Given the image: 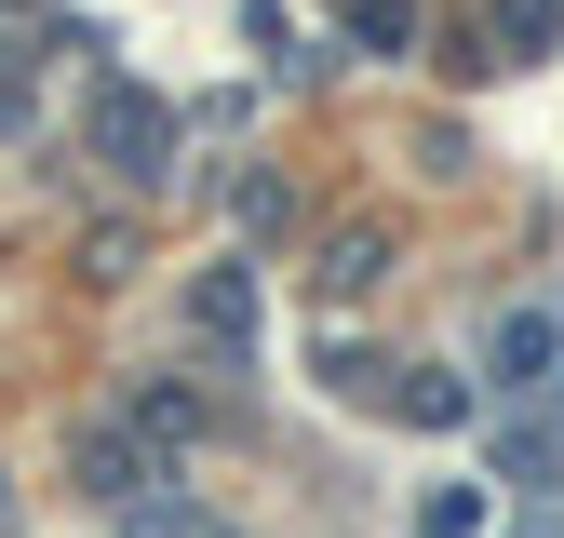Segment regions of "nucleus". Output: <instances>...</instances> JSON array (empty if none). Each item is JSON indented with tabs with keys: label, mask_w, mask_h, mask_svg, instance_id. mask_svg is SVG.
I'll return each instance as SVG.
<instances>
[{
	"label": "nucleus",
	"mask_w": 564,
	"mask_h": 538,
	"mask_svg": "<svg viewBox=\"0 0 564 538\" xmlns=\"http://www.w3.org/2000/svg\"><path fill=\"white\" fill-rule=\"evenodd\" d=\"M470 525H484V498H470V485H444L431 512H416V538H470Z\"/></svg>",
	"instance_id": "11"
},
{
	"label": "nucleus",
	"mask_w": 564,
	"mask_h": 538,
	"mask_svg": "<svg viewBox=\"0 0 564 538\" xmlns=\"http://www.w3.org/2000/svg\"><path fill=\"white\" fill-rule=\"evenodd\" d=\"M551 351H564V336H551V310H511L484 364H498V390H538V377H551Z\"/></svg>",
	"instance_id": "5"
},
{
	"label": "nucleus",
	"mask_w": 564,
	"mask_h": 538,
	"mask_svg": "<svg viewBox=\"0 0 564 538\" xmlns=\"http://www.w3.org/2000/svg\"><path fill=\"white\" fill-rule=\"evenodd\" d=\"M121 431L149 444V458H188L202 431H216V404H202V390H175V377H134V404H121Z\"/></svg>",
	"instance_id": "2"
},
{
	"label": "nucleus",
	"mask_w": 564,
	"mask_h": 538,
	"mask_svg": "<svg viewBox=\"0 0 564 538\" xmlns=\"http://www.w3.org/2000/svg\"><path fill=\"white\" fill-rule=\"evenodd\" d=\"M484 41H498V67L551 54V41H564V0H498V14H484Z\"/></svg>",
	"instance_id": "6"
},
{
	"label": "nucleus",
	"mask_w": 564,
	"mask_h": 538,
	"mask_svg": "<svg viewBox=\"0 0 564 538\" xmlns=\"http://www.w3.org/2000/svg\"><path fill=\"white\" fill-rule=\"evenodd\" d=\"M28 67H41L28 41H0V134H14V121H28Z\"/></svg>",
	"instance_id": "12"
},
{
	"label": "nucleus",
	"mask_w": 564,
	"mask_h": 538,
	"mask_svg": "<svg viewBox=\"0 0 564 538\" xmlns=\"http://www.w3.org/2000/svg\"><path fill=\"white\" fill-rule=\"evenodd\" d=\"M0 14H28V0H0Z\"/></svg>",
	"instance_id": "13"
},
{
	"label": "nucleus",
	"mask_w": 564,
	"mask_h": 538,
	"mask_svg": "<svg viewBox=\"0 0 564 538\" xmlns=\"http://www.w3.org/2000/svg\"><path fill=\"white\" fill-rule=\"evenodd\" d=\"M121 538H229L202 498H175V485H149V498H121Z\"/></svg>",
	"instance_id": "7"
},
{
	"label": "nucleus",
	"mask_w": 564,
	"mask_h": 538,
	"mask_svg": "<svg viewBox=\"0 0 564 538\" xmlns=\"http://www.w3.org/2000/svg\"><path fill=\"white\" fill-rule=\"evenodd\" d=\"M95 162H108L121 189H162V162H175V108L134 95V82H108V95H95Z\"/></svg>",
	"instance_id": "1"
},
{
	"label": "nucleus",
	"mask_w": 564,
	"mask_h": 538,
	"mask_svg": "<svg viewBox=\"0 0 564 538\" xmlns=\"http://www.w3.org/2000/svg\"><path fill=\"white\" fill-rule=\"evenodd\" d=\"M377 269H390V229H336L323 243V297H364Z\"/></svg>",
	"instance_id": "8"
},
{
	"label": "nucleus",
	"mask_w": 564,
	"mask_h": 538,
	"mask_svg": "<svg viewBox=\"0 0 564 538\" xmlns=\"http://www.w3.org/2000/svg\"><path fill=\"white\" fill-rule=\"evenodd\" d=\"M188 323H202V351H256V269H202Z\"/></svg>",
	"instance_id": "3"
},
{
	"label": "nucleus",
	"mask_w": 564,
	"mask_h": 538,
	"mask_svg": "<svg viewBox=\"0 0 564 538\" xmlns=\"http://www.w3.org/2000/svg\"><path fill=\"white\" fill-rule=\"evenodd\" d=\"M403 418H416V431H457V418H470V390H457V377H416V390H403Z\"/></svg>",
	"instance_id": "10"
},
{
	"label": "nucleus",
	"mask_w": 564,
	"mask_h": 538,
	"mask_svg": "<svg viewBox=\"0 0 564 538\" xmlns=\"http://www.w3.org/2000/svg\"><path fill=\"white\" fill-rule=\"evenodd\" d=\"M82 485H95V498H149V485H162V458L134 444L121 418H95V431H82Z\"/></svg>",
	"instance_id": "4"
},
{
	"label": "nucleus",
	"mask_w": 564,
	"mask_h": 538,
	"mask_svg": "<svg viewBox=\"0 0 564 538\" xmlns=\"http://www.w3.org/2000/svg\"><path fill=\"white\" fill-rule=\"evenodd\" d=\"M349 41H364V54H403L416 41V0H349Z\"/></svg>",
	"instance_id": "9"
}]
</instances>
